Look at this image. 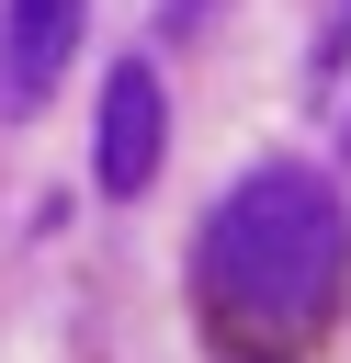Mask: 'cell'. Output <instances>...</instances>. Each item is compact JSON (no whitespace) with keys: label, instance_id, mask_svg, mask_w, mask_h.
<instances>
[{"label":"cell","instance_id":"obj_2","mask_svg":"<svg viewBox=\"0 0 351 363\" xmlns=\"http://www.w3.org/2000/svg\"><path fill=\"white\" fill-rule=\"evenodd\" d=\"M159 159H170V102H159V68L147 57H125L113 79H102V147H91V170H102V193H147L159 182Z\"/></svg>","mask_w":351,"mask_h":363},{"label":"cell","instance_id":"obj_3","mask_svg":"<svg viewBox=\"0 0 351 363\" xmlns=\"http://www.w3.org/2000/svg\"><path fill=\"white\" fill-rule=\"evenodd\" d=\"M79 23H91V0H11V23H0V102L11 113H34L57 91V68L79 57Z\"/></svg>","mask_w":351,"mask_h":363},{"label":"cell","instance_id":"obj_1","mask_svg":"<svg viewBox=\"0 0 351 363\" xmlns=\"http://www.w3.org/2000/svg\"><path fill=\"white\" fill-rule=\"evenodd\" d=\"M351 284V216L340 182L306 159H260L215 216H204V295L249 329H317Z\"/></svg>","mask_w":351,"mask_h":363}]
</instances>
